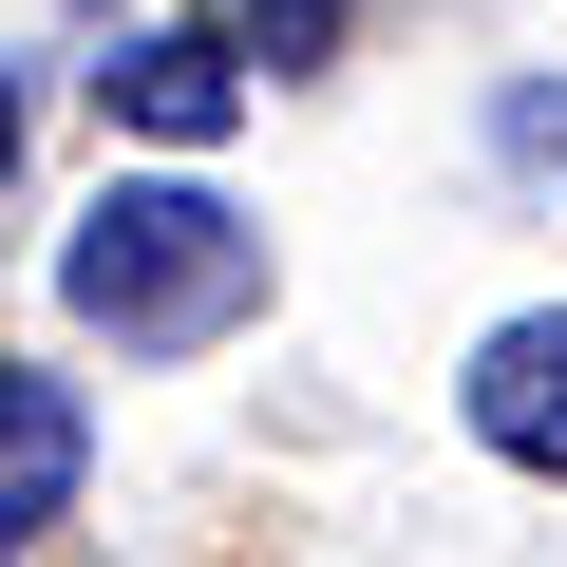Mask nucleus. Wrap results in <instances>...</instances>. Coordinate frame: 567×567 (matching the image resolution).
<instances>
[{
    "instance_id": "obj_7",
    "label": "nucleus",
    "mask_w": 567,
    "mask_h": 567,
    "mask_svg": "<svg viewBox=\"0 0 567 567\" xmlns=\"http://www.w3.org/2000/svg\"><path fill=\"white\" fill-rule=\"evenodd\" d=\"M0 171H20V95H0Z\"/></svg>"
},
{
    "instance_id": "obj_3",
    "label": "nucleus",
    "mask_w": 567,
    "mask_h": 567,
    "mask_svg": "<svg viewBox=\"0 0 567 567\" xmlns=\"http://www.w3.org/2000/svg\"><path fill=\"white\" fill-rule=\"evenodd\" d=\"M454 398H473V435H492L511 473H567V322H548V303H529V322H492Z\"/></svg>"
},
{
    "instance_id": "obj_2",
    "label": "nucleus",
    "mask_w": 567,
    "mask_h": 567,
    "mask_svg": "<svg viewBox=\"0 0 567 567\" xmlns=\"http://www.w3.org/2000/svg\"><path fill=\"white\" fill-rule=\"evenodd\" d=\"M95 114H114V133H152V152H208V133L246 114V58H227V39H189V20H152V39H114Z\"/></svg>"
},
{
    "instance_id": "obj_4",
    "label": "nucleus",
    "mask_w": 567,
    "mask_h": 567,
    "mask_svg": "<svg viewBox=\"0 0 567 567\" xmlns=\"http://www.w3.org/2000/svg\"><path fill=\"white\" fill-rule=\"evenodd\" d=\"M76 473H95V435H76V379L0 360V548H39V529L76 511Z\"/></svg>"
},
{
    "instance_id": "obj_6",
    "label": "nucleus",
    "mask_w": 567,
    "mask_h": 567,
    "mask_svg": "<svg viewBox=\"0 0 567 567\" xmlns=\"http://www.w3.org/2000/svg\"><path fill=\"white\" fill-rule=\"evenodd\" d=\"M511 133H529V152H567V114H548V95H529V114H511Z\"/></svg>"
},
{
    "instance_id": "obj_1",
    "label": "nucleus",
    "mask_w": 567,
    "mask_h": 567,
    "mask_svg": "<svg viewBox=\"0 0 567 567\" xmlns=\"http://www.w3.org/2000/svg\"><path fill=\"white\" fill-rule=\"evenodd\" d=\"M58 303H76L95 341H133V360H189V341H227V322L265 303V227H246L227 189H189V171L95 189L76 246H58Z\"/></svg>"
},
{
    "instance_id": "obj_5",
    "label": "nucleus",
    "mask_w": 567,
    "mask_h": 567,
    "mask_svg": "<svg viewBox=\"0 0 567 567\" xmlns=\"http://www.w3.org/2000/svg\"><path fill=\"white\" fill-rule=\"evenodd\" d=\"M246 39H265V58H322V39H341V0H246Z\"/></svg>"
}]
</instances>
